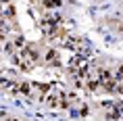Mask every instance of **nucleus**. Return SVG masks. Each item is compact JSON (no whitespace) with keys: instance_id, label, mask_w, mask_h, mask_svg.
I'll use <instances>...</instances> for the list:
<instances>
[{"instance_id":"f257e3e1","label":"nucleus","mask_w":123,"mask_h":121,"mask_svg":"<svg viewBox=\"0 0 123 121\" xmlns=\"http://www.w3.org/2000/svg\"><path fill=\"white\" fill-rule=\"evenodd\" d=\"M98 73H100V75H98V77H100V79H102V82H109V79H111V73H109V71H98Z\"/></svg>"}]
</instances>
